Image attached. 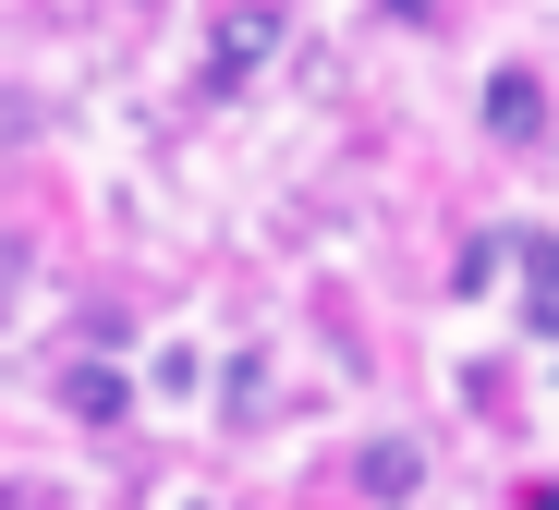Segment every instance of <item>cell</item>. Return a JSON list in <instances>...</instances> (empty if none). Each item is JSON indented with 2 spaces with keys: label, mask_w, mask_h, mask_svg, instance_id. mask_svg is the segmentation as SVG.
Instances as JSON below:
<instances>
[{
  "label": "cell",
  "mask_w": 559,
  "mask_h": 510,
  "mask_svg": "<svg viewBox=\"0 0 559 510\" xmlns=\"http://www.w3.org/2000/svg\"><path fill=\"white\" fill-rule=\"evenodd\" d=\"M267 49H280V13H267V0H231L219 37H207V97H243L267 73Z\"/></svg>",
  "instance_id": "cell-1"
},
{
  "label": "cell",
  "mask_w": 559,
  "mask_h": 510,
  "mask_svg": "<svg viewBox=\"0 0 559 510\" xmlns=\"http://www.w3.org/2000/svg\"><path fill=\"white\" fill-rule=\"evenodd\" d=\"M487 134H499V146H535V134H547V85H535L523 61L487 73Z\"/></svg>",
  "instance_id": "cell-2"
},
{
  "label": "cell",
  "mask_w": 559,
  "mask_h": 510,
  "mask_svg": "<svg viewBox=\"0 0 559 510\" xmlns=\"http://www.w3.org/2000/svg\"><path fill=\"white\" fill-rule=\"evenodd\" d=\"M511 256H523V329L559 341V244L547 232H511Z\"/></svg>",
  "instance_id": "cell-3"
},
{
  "label": "cell",
  "mask_w": 559,
  "mask_h": 510,
  "mask_svg": "<svg viewBox=\"0 0 559 510\" xmlns=\"http://www.w3.org/2000/svg\"><path fill=\"white\" fill-rule=\"evenodd\" d=\"M61 401H73V426H122V401H134V389H122V365H73Z\"/></svg>",
  "instance_id": "cell-4"
},
{
  "label": "cell",
  "mask_w": 559,
  "mask_h": 510,
  "mask_svg": "<svg viewBox=\"0 0 559 510\" xmlns=\"http://www.w3.org/2000/svg\"><path fill=\"white\" fill-rule=\"evenodd\" d=\"M499 268H511V232H487V244H462V256H450V292H462V304H475V292L499 280Z\"/></svg>",
  "instance_id": "cell-5"
},
{
  "label": "cell",
  "mask_w": 559,
  "mask_h": 510,
  "mask_svg": "<svg viewBox=\"0 0 559 510\" xmlns=\"http://www.w3.org/2000/svg\"><path fill=\"white\" fill-rule=\"evenodd\" d=\"M414 474H426V462H414L402 438H390V450H365V498H414Z\"/></svg>",
  "instance_id": "cell-6"
}]
</instances>
